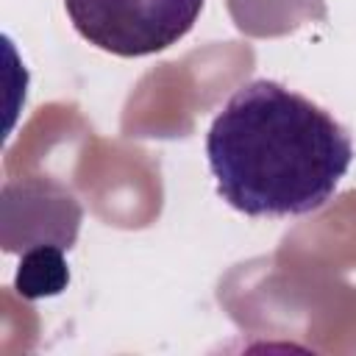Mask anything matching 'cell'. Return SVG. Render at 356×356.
<instances>
[{
	"label": "cell",
	"instance_id": "1",
	"mask_svg": "<svg viewBox=\"0 0 356 356\" xmlns=\"http://www.w3.org/2000/svg\"><path fill=\"white\" fill-rule=\"evenodd\" d=\"M206 159L217 195L248 217H300L325 206L353 161L350 134L275 81L239 86L214 117Z\"/></svg>",
	"mask_w": 356,
	"mask_h": 356
},
{
	"label": "cell",
	"instance_id": "2",
	"mask_svg": "<svg viewBox=\"0 0 356 356\" xmlns=\"http://www.w3.org/2000/svg\"><path fill=\"white\" fill-rule=\"evenodd\" d=\"M64 8L89 44L139 58L184 39L200 17L203 0H64Z\"/></svg>",
	"mask_w": 356,
	"mask_h": 356
},
{
	"label": "cell",
	"instance_id": "3",
	"mask_svg": "<svg viewBox=\"0 0 356 356\" xmlns=\"http://www.w3.org/2000/svg\"><path fill=\"white\" fill-rule=\"evenodd\" d=\"M70 284V267L64 259V248L61 245H31L17 267V278L14 286L19 289L22 298L28 300H39V298H53L58 292H64Z\"/></svg>",
	"mask_w": 356,
	"mask_h": 356
}]
</instances>
